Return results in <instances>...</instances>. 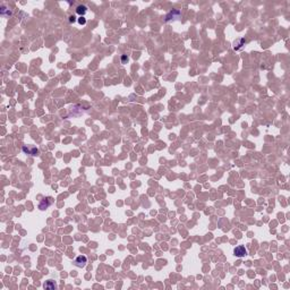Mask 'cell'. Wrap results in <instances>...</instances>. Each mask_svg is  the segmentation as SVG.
<instances>
[{"instance_id": "1", "label": "cell", "mask_w": 290, "mask_h": 290, "mask_svg": "<svg viewBox=\"0 0 290 290\" xmlns=\"http://www.w3.org/2000/svg\"><path fill=\"white\" fill-rule=\"evenodd\" d=\"M233 254L237 257H244L245 255H247V249L245 246H237L233 249Z\"/></svg>"}, {"instance_id": "2", "label": "cell", "mask_w": 290, "mask_h": 290, "mask_svg": "<svg viewBox=\"0 0 290 290\" xmlns=\"http://www.w3.org/2000/svg\"><path fill=\"white\" fill-rule=\"evenodd\" d=\"M52 197H47V198H43L41 201V203H40V205H39V208H40V210H46L47 208H49V206L52 204Z\"/></svg>"}, {"instance_id": "3", "label": "cell", "mask_w": 290, "mask_h": 290, "mask_svg": "<svg viewBox=\"0 0 290 290\" xmlns=\"http://www.w3.org/2000/svg\"><path fill=\"white\" fill-rule=\"evenodd\" d=\"M86 263H87V258H86V256H84V255H79L75 260V265L78 267H84Z\"/></svg>"}, {"instance_id": "4", "label": "cell", "mask_w": 290, "mask_h": 290, "mask_svg": "<svg viewBox=\"0 0 290 290\" xmlns=\"http://www.w3.org/2000/svg\"><path fill=\"white\" fill-rule=\"evenodd\" d=\"M86 12H87V7H86V6L79 5L77 8H76V13H77L78 15H80V16H84Z\"/></svg>"}, {"instance_id": "5", "label": "cell", "mask_w": 290, "mask_h": 290, "mask_svg": "<svg viewBox=\"0 0 290 290\" xmlns=\"http://www.w3.org/2000/svg\"><path fill=\"white\" fill-rule=\"evenodd\" d=\"M43 287H44V289H55V288H56V284L53 283V281L50 280V281H48V282L44 283Z\"/></svg>"}, {"instance_id": "6", "label": "cell", "mask_w": 290, "mask_h": 290, "mask_svg": "<svg viewBox=\"0 0 290 290\" xmlns=\"http://www.w3.org/2000/svg\"><path fill=\"white\" fill-rule=\"evenodd\" d=\"M23 151L24 152H27V153H30L31 155H36V153H37V150L36 149H32V150H28L27 147H25L24 146L23 147Z\"/></svg>"}, {"instance_id": "7", "label": "cell", "mask_w": 290, "mask_h": 290, "mask_svg": "<svg viewBox=\"0 0 290 290\" xmlns=\"http://www.w3.org/2000/svg\"><path fill=\"white\" fill-rule=\"evenodd\" d=\"M78 23L80 24V25H84L85 23H86V19H85L84 16H80L79 18H78Z\"/></svg>"}, {"instance_id": "8", "label": "cell", "mask_w": 290, "mask_h": 290, "mask_svg": "<svg viewBox=\"0 0 290 290\" xmlns=\"http://www.w3.org/2000/svg\"><path fill=\"white\" fill-rule=\"evenodd\" d=\"M69 21H70V23H74L75 22V16H70L69 17Z\"/></svg>"}, {"instance_id": "9", "label": "cell", "mask_w": 290, "mask_h": 290, "mask_svg": "<svg viewBox=\"0 0 290 290\" xmlns=\"http://www.w3.org/2000/svg\"><path fill=\"white\" fill-rule=\"evenodd\" d=\"M126 60H127V61H128V58H126L125 56H123V57H122V61H126Z\"/></svg>"}]
</instances>
